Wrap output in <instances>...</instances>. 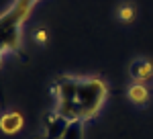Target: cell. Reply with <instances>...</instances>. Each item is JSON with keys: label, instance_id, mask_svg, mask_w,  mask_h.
<instances>
[{"label": "cell", "instance_id": "9c48e42d", "mask_svg": "<svg viewBox=\"0 0 153 139\" xmlns=\"http://www.w3.org/2000/svg\"><path fill=\"white\" fill-rule=\"evenodd\" d=\"M33 37H35V41L39 45H45V43H47V31H45V29H37Z\"/></svg>", "mask_w": 153, "mask_h": 139}, {"label": "cell", "instance_id": "277c9868", "mask_svg": "<svg viewBox=\"0 0 153 139\" xmlns=\"http://www.w3.org/2000/svg\"><path fill=\"white\" fill-rule=\"evenodd\" d=\"M129 74H131V80L133 82H139V84L153 82V64L145 58H137L131 61Z\"/></svg>", "mask_w": 153, "mask_h": 139}, {"label": "cell", "instance_id": "5b68a950", "mask_svg": "<svg viewBox=\"0 0 153 139\" xmlns=\"http://www.w3.org/2000/svg\"><path fill=\"white\" fill-rule=\"evenodd\" d=\"M25 125V119L19 111H4L0 115V131L4 135H14L19 133Z\"/></svg>", "mask_w": 153, "mask_h": 139}, {"label": "cell", "instance_id": "8992f818", "mask_svg": "<svg viewBox=\"0 0 153 139\" xmlns=\"http://www.w3.org/2000/svg\"><path fill=\"white\" fill-rule=\"evenodd\" d=\"M127 98L135 106H147L151 100V90L147 84H139V82H133L129 88H127Z\"/></svg>", "mask_w": 153, "mask_h": 139}, {"label": "cell", "instance_id": "3957f363", "mask_svg": "<svg viewBox=\"0 0 153 139\" xmlns=\"http://www.w3.org/2000/svg\"><path fill=\"white\" fill-rule=\"evenodd\" d=\"M68 123L70 121H65L63 117H59L55 111H51L45 117V121H43V139H61Z\"/></svg>", "mask_w": 153, "mask_h": 139}, {"label": "cell", "instance_id": "ba28073f", "mask_svg": "<svg viewBox=\"0 0 153 139\" xmlns=\"http://www.w3.org/2000/svg\"><path fill=\"white\" fill-rule=\"evenodd\" d=\"M135 14H137V10H135V6L131 4V2H125V4H120L117 10V16L120 23H133L135 21Z\"/></svg>", "mask_w": 153, "mask_h": 139}, {"label": "cell", "instance_id": "6da1fadb", "mask_svg": "<svg viewBox=\"0 0 153 139\" xmlns=\"http://www.w3.org/2000/svg\"><path fill=\"white\" fill-rule=\"evenodd\" d=\"M55 106L53 111L65 121H90L94 119L108 98V84L100 76H70L55 78L53 86Z\"/></svg>", "mask_w": 153, "mask_h": 139}, {"label": "cell", "instance_id": "30bf717a", "mask_svg": "<svg viewBox=\"0 0 153 139\" xmlns=\"http://www.w3.org/2000/svg\"><path fill=\"white\" fill-rule=\"evenodd\" d=\"M33 139H43V137H33Z\"/></svg>", "mask_w": 153, "mask_h": 139}, {"label": "cell", "instance_id": "7a4b0ae2", "mask_svg": "<svg viewBox=\"0 0 153 139\" xmlns=\"http://www.w3.org/2000/svg\"><path fill=\"white\" fill-rule=\"evenodd\" d=\"M37 0H14L8 10L0 14V66L4 53L21 51V27L31 14Z\"/></svg>", "mask_w": 153, "mask_h": 139}, {"label": "cell", "instance_id": "52a82bcc", "mask_svg": "<svg viewBox=\"0 0 153 139\" xmlns=\"http://www.w3.org/2000/svg\"><path fill=\"white\" fill-rule=\"evenodd\" d=\"M61 139H84V123L82 121H70Z\"/></svg>", "mask_w": 153, "mask_h": 139}]
</instances>
